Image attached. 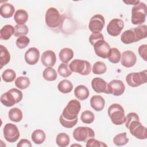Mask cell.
Here are the masks:
<instances>
[{
    "label": "cell",
    "mask_w": 147,
    "mask_h": 147,
    "mask_svg": "<svg viewBox=\"0 0 147 147\" xmlns=\"http://www.w3.org/2000/svg\"><path fill=\"white\" fill-rule=\"evenodd\" d=\"M30 84V79L28 77L20 76L15 80V85L20 90H24L28 88Z\"/></svg>",
    "instance_id": "33"
},
{
    "label": "cell",
    "mask_w": 147,
    "mask_h": 147,
    "mask_svg": "<svg viewBox=\"0 0 147 147\" xmlns=\"http://www.w3.org/2000/svg\"><path fill=\"white\" fill-rule=\"evenodd\" d=\"M94 49L95 54L98 56L103 59H106L108 57L110 47L109 44L105 41V40H101L96 42L94 45Z\"/></svg>",
    "instance_id": "15"
},
{
    "label": "cell",
    "mask_w": 147,
    "mask_h": 147,
    "mask_svg": "<svg viewBox=\"0 0 147 147\" xmlns=\"http://www.w3.org/2000/svg\"><path fill=\"white\" fill-rule=\"evenodd\" d=\"M57 89L61 93L67 94L71 92L73 89V85L69 80L64 79L59 83L57 85Z\"/></svg>",
    "instance_id": "28"
},
{
    "label": "cell",
    "mask_w": 147,
    "mask_h": 147,
    "mask_svg": "<svg viewBox=\"0 0 147 147\" xmlns=\"http://www.w3.org/2000/svg\"><path fill=\"white\" fill-rule=\"evenodd\" d=\"M29 38L25 36H21L16 40V45L20 49H24L26 48L29 44Z\"/></svg>",
    "instance_id": "40"
},
{
    "label": "cell",
    "mask_w": 147,
    "mask_h": 147,
    "mask_svg": "<svg viewBox=\"0 0 147 147\" xmlns=\"http://www.w3.org/2000/svg\"><path fill=\"white\" fill-rule=\"evenodd\" d=\"M107 70L106 64L102 61L95 62L92 68V72L96 75H100L104 74Z\"/></svg>",
    "instance_id": "36"
},
{
    "label": "cell",
    "mask_w": 147,
    "mask_h": 147,
    "mask_svg": "<svg viewBox=\"0 0 147 147\" xmlns=\"http://www.w3.org/2000/svg\"><path fill=\"white\" fill-rule=\"evenodd\" d=\"M41 61L44 66L52 67L56 62L55 53L51 50H47L43 52L41 57Z\"/></svg>",
    "instance_id": "18"
},
{
    "label": "cell",
    "mask_w": 147,
    "mask_h": 147,
    "mask_svg": "<svg viewBox=\"0 0 147 147\" xmlns=\"http://www.w3.org/2000/svg\"><path fill=\"white\" fill-rule=\"evenodd\" d=\"M73 137L78 141L86 142L88 140L95 137V132L89 127L79 126L74 130Z\"/></svg>",
    "instance_id": "10"
},
{
    "label": "cell",
    "mask_w": 147,
    "mask_h": 147,
    "mask_svg": "<svg viewBox=\"0 0 147 147\" xmlns=\"http://www.w3.org/2000/svg\"><path fill=\"white\" fill-rule=\"evenodd\" d=\"M91 107L96 111H102L105 105V100L100 95H94L90 99Z\"/></svg>",
    "instance_id": "20"
},
{
    "label": "cell",
    "mask_w": 147,
    "mask_h": 147,
    "mask_svg": "<svg viewBox=\"0 0 147 147\" xmlns=\"http://www.w3.org/2000/svg\"><path fill=\"white\" fill-rule=\"evenodd\" d=\"M59 56L61 61L64 63H67L73 58L74 52L69 48H64L60 51Z\"/></svg>",
    "instance_id": "25"
},
{
    "label": "cell",
    "mask_w": 147,
    "mask_h": 147,
    "mask_svg": "<svg viewBox=\"0 0 147 147\" xmlns=\"http://www.w3.org/2000/svg\"><path fill=\"white\" fill-rule=\"evenodd\" d=\"M105 24V18L100 14H96L92 17L90 20L88 28L93 33L100 32Z\"/></svg>",
    "instance_id": "13"
},
{
    "label": "cell",
    "mask_w": 147,
    "mask_h": 147,
    "mask_svg": "<svg viewBox=\"0 0 147 147\" xmlns=\"http://www.w3.org/2000/svg\"><path fill=\"white\" fill-rule=\"evenodd\" d=\"M81 109V104L76 99H72L64 109L60 116V124L64 127L72 128L77 123L78 115Z\"/></svg>",
    "instance_id": "1"
},
{
    "label": "cell",
    "mask_w": 147,
    "mask_h": 147,
    "mask_svg": "<svg viewBox=\"0 0 147 147\" xmlns=\"http://www.w3.org/2000/svg\"><path fill=\"white\" fill-rule=\"evenodd\" d=\"M42 76L44 79L47 81H54L56 79L57 74L55 69L52 67H47L44 70Z\"/></svg>",
    "instance_id": "31"
},
{
    "label": "cell",
    "mask_w": 147,
    "mask_h": 147,
    "mask_svg": "<svg viewBox=\"0 0 147 147\" xmlns=\"http://www.w3.org/2000/svg\"><path fill=\"white\" fill-rule=\"evenodd\" d=\"M0 65L1 69L7 64L10 60V55L7 49L2 45H0Z\"/></svg>",
    "instance_id": "24"
},
{
    "label": "cell",
    "mask_w": 147,
    "mask_h": 147,
    "mask_svg": "<svg viewBox=\"0 0 147 147\" xmlns=\"http://www.w3.org/2000/svg\"><path fill=\"white\" fill-rule=\"evenodd\" d=\"M121 53L116 48H110L109 55H108V59L110 62L117 64L121 60Z\"/></svg>",
    "instance_id": "30"
},
{
    "label": "cell",
    "mask_w": 147,
    "mask_h": 147,
    "mask_svg": "<svg viewBox=\"0 0 147 147\" xmlns=\"http://www.w3.org/2000/svg\"><path fill=\"white\" fill-rule=\"evenodd\" d=\"M80 119L82 122L86 124H90L92 123L95 119V116L92 112L89 110L83 111L80 115Z\"/></svg>",
    "instance_id": "37"
},
{
    "label": "cell",
    "mask_w": 147,
    "mask_h": 147,
    "mask_svg": "<svg viewBox=\"0 0 147 147\" xmlns=\"http://www.w3.org/2000/svg\"><path fill=\"white\" fill-rule=\"evenodd\" d=\"M107 90L109 94L120 96L124 92L125 86L121 80H112L107 84Z\"/></svg>",
    "instance_id": "14"
},
{
    "label": "cell",
    "mask_w": 147,
    "mask_h": 147,
    "mask_svg": "<svg viewBox=\"0 0 147 147\" xmlns=\"http://www.w3.org/2000/svg\"><path fill=\"white\" fill-rule=\"evenodd\" d=\"M22 92L15 88H11L1 96V102L6 107H11L22 99Z\"/></svg>",
    "instance_id": "4"
},
{
    "label": "cell",
    "mask_w": 147,
    "mask_h": 147,
    "mask_svg": "<svg viewBox=\"0 0 147 147\" xmlns=\"http://www.w3.org/2000/svg\"><path fill=\"white\" fill-rule=\"evenodd\" d=\"M91 87L97 93H105L109 94L107 83L100 78H95L92 80Z\"/></svg>",
    "instance_id": "19"
},
{
    "label": "cell",
    "mask_w": 147,
    "mask_h": 147,
    "mask_svg": "<svg viewBox=\"0 0 147 147\" xmlns=\"http://www.w3.org/2000/svg\"><path fill=\"white\" fill-rule=\"evenodd\" d=\"M9 118L10 121L15 122H18L22 119V113L21 110L17 107H13L9 111Z\"/></svg>",
    "instance_id": "29"
},
{
    "label": "cell",
    "mask_w": 147,
    "mask_h": 147,
    "mask_svg": "<svg viewBox=\"0 0 147 147\" xmlns=\"http://www.w3.org/2000/svg\"><path fill=\"white\" fill-rule=\"evenodd\" d=\"M126 81L127 84L132 87H136L145 84L147 82L146 70L129 74L126 77Z\"/></svg>",
    "instance_id": "9"
},
{
    "label": "cell",
    "mask_w": 147,
    "mask_h": 147,
    "mask_svg": "<svg viewBox=\"0 0 147 147\" xmlns=\"http://www.w3.org/2000/svg\"><path fill=\"white\" fill-rule=\"evenodd\" d=\"M123 2L125 3H126L127 5H136L138 3L140 2V1H133V0H130V1H123Z\"/></svg>",
    "instance_id": "45"
},
{
    "label": "cell",
    "mask_w": 147,
    "mask_h": 147,
    "mask_svg": "<svg viewBox=\"0 0 147 147\" xmlns=\"http://www.w3.org/2000/svg\"><path fill=\"white\" fill-rule=\"evenodd\" d=\"M124 27L123 21L121 19L114 18L111 20L107 26V32L111 36L116 37L120 34Z\"/></svg>",
    "instance_id": "12"
},
{
    "label": "cell",
    "mask_w": 147,
    "mask_h": 147,
    "mask_svg": "<svg viewBox=\"0 0 147 147\" xmlns=\"http://www.w3.org/2000/svg\"><path fill=\"white\" fill-rule=\"evenodd\" d=\"M45 20L48 27L56 28L60 26L63 21V18L56 8L49 7L46 11Z\"/></svg>",
    "instance_id": "7"
},
{
    "label": "cell",
    "mask_w": 147,
    "mask_h": 147,
    "mask_svg": "<svg viewBox=\"0 0 147 147\" xmlns=\"http://www.w3.org/2000/svg\"><path fill=\"white\" fill-rule=\"evenodd\" d=\"M146 36L147 26L142 25L123 32L121 36V40L125 44H130L145 38Z\"/></svg>",
    "instance_id": "3"
},
{
    "label": "cell",
    "mask_w": 147,
    "mask_h": 147,
    "mask_svg": "<svg viewBox=\"0 0 147 147\" xmlns=\"http://www.w3.org/2000/svg\"><path fill=\"white\" fill-rule=\"evenodd\" d=\"M29 32V29L28 26L25 25H18L17 24L14 26V35L15 37H20L21 36H25Z\"/></svg>",
    "instance_id": "38"
},
{
    "label": "cell",
    "mask_w": 147,
    "mask_h": 147,
    "mask_svg": "<svg viewBox=\"0 0 147 147\" xmlns=\"http://www.w3.org/2000/svg\"><path fill=\"white\" fill-rule=\"evenodd\" d=\"M74 94L76 98L80 100H83L88 97L90 92L86 86L84 85H79L75 88Z\"/></svg>",
    "instance_id": "22"
},
{
    "label": "cell",
    "mask_w": 147,
    "mask_h": 147,
    "mask_svg": "<svg viewBox=\"0 0 147 147\" xmlns=\"http://www.w3.org/2000/svg\"><path fill=\"white\" fill-rule=\"evenodd\" d=\"M125 124L129 129L131 135L140 140H145L147 138V130L140 122V118L136 113H130L125 117Z\"/></svg>",
    "instance_id": "2"
},
{
    "label": "cell",
    "mask_w": 147,
    "mask_h": 147,
    "mask_svg": "<svg viewBox=\"0 0 147 147\" xmlns=\"http://www.w3.org/2000/svg\"><path fill=\"white\" fill-rule=\"evenodd\" d=\"M14 34V28L11 25H6L0 30V38L2 40H9Z\"/></svg>",
    "instance_id": "26"
},
{
    "label": "cell",
    "mask_w": 147,
    "mask_h": 147,
    "mask_svg": "<svg viewBox=\"0 0 147 147\" xmlns=\"http://www.w3.org/2000/svg\"><path fill=\"white\" fill-rule=\"evenodd\" d=\"M69 68L72 72L83 76L89 75L91 71V64L86 60L80 59L73 60L69 64Z\"/></svg>",
    "instance_id": "8"
},
{
    "label": "cell",
    "mask_w": 147,
    "mask_h": 147,
    "mask_svg": "<svg viewBox=\"0 0 147 147\" xmlns=\"http://www.w3.org/2000/svg\"><path fill=\"white\" fill-rule=\"evenodd\" d=\"M101 40H104V36L100 32H98V33H92L90 36V37H89L90 43L92 46H94V45L96 42H98V41Z\"/></svg>",
    "instance_id": "42"
},
{
    "label": "cell",
    "mask_w": 147,
    "mask_h": 147,
    "mask_svg": "<svg viewBox=\"0 0 147 147\" xmlns=\"http://www.w3.org/2000/svg\"><path fill=\"white\" fill-rule=\"evenodd\" d=\"M121 57V63L122 65L126 68H130L134 66L137 61L136 54L131 51L123 52Z\"/></svg>",
    "instance_id": "16"
},
{
    "label": "cell",
    "mask_w": 147,
    "mask_h": 147,
    "mask_svg": "<svg viewBox=\"0 0 147 147\" xmlns=\"http://www.w3.org/2000/svg\"><path fill=\"white\" fill-rule=\"evenodd\" d=\"M46 138L45 134L42 130L37 129L33 131L32 134L31 138L33 142L36 144H41L44 142Z\"/></svg>",
    "instance_id": "27"
},
{
    "label": "cell",
    "mask_w": 147,
    "mask_h": 147,
    "mask_svg": "<svg viewBox=\"0 0 147 147\" xmlns=\"http://www.w3.org/2000/svg\"><path fill=\"white\" fill-rule=\"evenodd\" d=\"M147 7L145 3L140 2L135 5L131 9V22L134 25H140L145 21Z\"/></svg>",
    "instance_id": "6"
},
{
    "label": "cell",
    "mask_w": 147,
    "mask_h": 147,
    "mask_svg": "<svg viewBox=\"0 0 147 147\" xmlns=\"http://www.w3.org/2000/svg\"><path fill=\"white\" fill-rule=\"evenodd\" d=\"M40 58V51L35 48H30L25 54V60L26 63L29 65L36 64Z\"/></svg>",
    "instance_id": "17"
},
{
    "label": "cell",
    "mask_w": 147,
    "mask_h": 147,
    "mask_svg": "<svg viewBox=\"0 0 147 147\" xmlns=\"http://www.w3.org/2000/svg\"><path fill=\"white\" fill-rule=\"evenodd\" d=\"M2 78L5 82H11L16 78V74L14 70L7 69L2 73Z\"/></svg>",
    "instance_id": "39"
},
{
    "label": "cell",
    "mask_w": 147,
    "mask_h": 147,
    "mask_svg": "<svg viewBox=\"0 0 147 147\" xmlns=\"http://www.w3.org/2000/svg\"><path fill=\"white\" fill-rule=\"evenodd\" d=\"M14 20L18 25L25 24L28 20V14L26 10L19 9L14 14Z\"/></svg>",
    "instance_id": "23"
},
{
    "label": "cell",
    "mask_w": 147,
    "mask_h": 147,
    "mask_svg": "<svg viewBox=\"0 0 147 147\" xmlns=\"http://www.w3.org/2000/svg\"><path fill=\"white\" fill-rule=\"evenodd\" d=\"M17 146L18 147H31L32 146V144L31 142H30V141H29L28 140L26 139H21L19 142L17 144Z\"/></svg>",
    "instance_id": "44"
},
{
    "label": "cell",
    "mask_w": 147,
    "mask_h": 147,
    "mask_svg": "<svg viewBox=\"0 0 147 147\" xmlns=\"http://www.w3.org/2000/svg\"><path fill=\"white\" fill-rule=\"evenodd\" d=\"M15 11L14 7L10 3H5L1 5L0 7V14L5 18H8L11 17Z\"/></svg>",
    "instance_id": "21"
},
{
    "label": "cell",
    "mask_w": 147,
    "mask_h": 147,
    "mask_svg": "<svg viewBox=\"0 0 147 147\" xmlns=\"http://www.w3.org/2000/svg\"><path fill=\"white\" fill-rule=\"evenodd\" d=\"M86 146L87 147H91V146H95V147H102V146H107V145L103 143V142L99 141L97 140H95L94 138H90L88 140L86 141Z\"/></svg>",
    "instance_id": "41"
},
{
    "label": "cell",
    "mask_w": 147,
    "mask_h": 147,
    "mask_svg": "<svg viewBox=\"0 0 147 147\" xmlns=\"http://www.w3.org/2000/svg\"><path fill=\"white\" fill-rule=\"evenodd\" d=\"M3 132L5 139L9 142H16L19 138L20 135L17 126L11 123L5 125Z\"/></svg>",
    "instance_id": "11"
},
{
    "label": "cell",
    "mask_w": 147,
    "mask_h": 147,
    "mask_svg": "<svg viewBox=\"0 0 147 147\" xmlns=\"http://www.w3.org/2000/svg\"><path fill=\"white\" fill-rule=\"evenodd\" d=\"M108 115L111 122L116 125H121L125 122V111L122 106L118 103H113L109 107Z\"/></svg>",
    "instance_id": "5"
},
{
    "label": "cell",
    "mask_w": 147,
    "mask_h": 147,
    "mask_svg": "<svg viewBox=\"0 0 147 147\" xmlns=\"http://www.w3.org/2000/svg\"><path fill=\"white\" fill-rule=\"evenodd\" d=\"M69 137L68 134L65 133H60L57 134L56 142L58 146L60 147H65L69 145Z\"/></svg>",
    "instance_id": "32"
},
{
    "label": "cell",
    "mask_w": 147,
    "mask_h": 147,
    "mask_svg": "<svg viewBox=\"0 0 147 147\" xmlns=\"http://www.w3.org/2000/svg\"><path fill=\"white\" fill-rule=\"evenodd\" d=\"M58 74L64 78H67L72 74V71L69 68V65L67 63H61L58 67Z\"/></svg>",
    "instance_id": "35"
},
{
    "label": "cell",
    "mask_w": 147,
    "mask_h": 147,
    "mask_svg": "<svg viewBox=\"0 0 147 147\" xmlns=\"http://www.w3.org/2000/svg\"><path fill=\"white\" fill-rule=\"evenodd\" d=\"M138 53L140 56L145 60L146 61L147 56V45L146 44H143L140 46L138 48Z\"/></svg>",
    "instance_id": "43"
},
{
    "label": "cell",
    "mask_w": 147,
    "mask_h": 147,
    "mask_svg": "<svg viewBox=\"0 0 147 147\" xmlns=\"http://www.w3.org/2000/svg\"><path fill=\"white\" fill-rule=\"evenodd\" d=\"M129 140L126 137V133L124 132L116 135L113 138V142L115 145L119 146L126 145Z\"/></svg>",
    "instance_id": "34"
}]
</instances>
